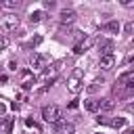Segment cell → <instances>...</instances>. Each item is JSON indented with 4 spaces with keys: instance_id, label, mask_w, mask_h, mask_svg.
I'll use <instances>...</instances> for the list:
<instances>
[{
    "instance_id": "obj_29",
    "label": "cell",
    "mask_w": 134,
    "mask_h": 134,
    "mask_svg": "<svg viewBox=\"0 0 134 134\" xmlns=\"http://www.w3.org/2000/svg\"><path fill=\"white\" fill-rule=\"evenodd\" d=\"M8 69H13V71H15V69H17V63H15V61H10V63H8Z\"/></svg>"
},
{
    "instance_id": "obj_23",
    "label": "cell",
    "mask_w": 134,
    "mask_h": 134,
    "mask_svg": "<svg viewBox=\"0 0 134 134\" xmlns=\"http://www.w3.org/2000/svg\"><path fill=\"white\" fill-rule=\"evenodd\" d=\"M6 46H8V38H6V36H2V40H0V48L4 50Z\"/></svg>"
},
{
    "instance_id": "obj_7",
    "label": "cell",
    "mask_w": 134,
    "mask_h": 134,
    "mask_svg": "<svg viewBox=\"0 0 134 134\" xmlns=\"http://www.w3.org/2000/svg\"><path fill=\"white\" fill-rule=\"evenodd\" d=\"M96 121L111 126V128H124L126 126V117H96Z\"/></svg>"
},
{
    "instance_id": "obj_1",
    "label": "cell",
    "mask_w": 134,
    "mask_h": 134,
    "mask_svg": "<svg viewBox=\"0 0 134 134\" xmlns=\"http://www.w3.org/2000/svg\"><path fill=\"white\" fill-rule=\"evenodd\" d=\"M82 88H84V69L75 67L71 71V75L67 77V90L71 94H77V92H82Z\"/></svg>"
},
{
    "instance_id": "obj_21",
    "label": "cell",
    "mask_w": 134,
    "mask_h": 134,
    "mask_svg": "<svg viewBox=\"0 0 134 134\" xmlns=\"http://www.w3.org/2000/svg\"><path fill=\"white\" fill-rule=\"evenodd\" d=\"M40 42H42V36H36V38H31V40H29V44H27V48H34V46H38Z\"/></svg>"
},
{
    "instance_id": "obj_22",
    "label": "cell",
    "mask_w": 134,
    "mask_h": 134,
    "mask_svg": "<svg viewBox=\"0 0 134 134\" xmlns=\"http://www.w3.org/2000/svg\"><path fill=\"white\" fill-rule=\"evenodd\" d=\"M100 84H103V80H94V82H92V86H90L88 90H90V92H94V90H98V86H100Z\"/></svg>"
},
{
    "instance_id": "obj_27",
    "label": "cell",
    "mask_w": 134,
    "mask_h": 134,
    "mask_svg": "<svg viewBox=\"0 0 134 134\" xmlns=\"http://www.w3.org/2000/svg\"><path fill=\"white\" fill-rule=\"evenodd\" d=\"M4 113H6V105H4V103H0V115H4Z\"/></svg>"
},
{
    "instance_id": "obj_30",
    "label": "cell",
    "mask_w": 134,
    "mask_h": 134,
    "mask_svg": "<svg viewBox=\"0 0 134 134\" xmlns=\"http://www.w3.org/2000/svg\"><path fill=\"white\" fill-rule=\"evenodd\" d=\"M0 82H4V84H6V82H8V75H6V73H2V75H0Z\"/></svg>"
},
{
    "instance_id": "obj_11",
    "label": "cell",
    "mask_w": 134,
    "mask_h": 134,
    "mask_svg": "<svg viewBox=\"0 0 134 134\" xmlns=\"http://www.w3.org/2000/svg\"><path fill=\"white\" fill-rule=\"evenodd\" d=\"M98 67H100V69H105V71H111V69L115 67V57H113V54L100 57V59H98Z\"/></svg>"
},
{
    "instance_id": "obj_3",
    "label": "cell",
    "mask_w": 134,
    "mask_h": 134,
    "mask_svg": "<svg viewBox=\"0 0 134 134\" xmlns=\"http://www.w3.org/2000/svg\"><path fill=\"white\" fill-rule=\"evenodd\" d=\"M17 27H19V17H17L15 13H6V15L0 19V29H2L4 34L15 31Z\"/></svg>"
},
{
    "instance_id": "obj_31",
    "label": "cell",
    "mask_w": 134,
    "mask_h": 134,
    "mask_svg": "<svg viewBox=\"0 0 134 134\" xmlns=\"http://www.w3.org/2000/svg\"><path fill=\"white\" fill-rule=\"evenodd\" d=\"M124 134H134V128H128V130H126Z\"/></svg>"
},
{
    "instance_id": "obj_5",
    "label": "cell",
    "mask_w": 134,
    "mask_h": 134,
    "mask_svg": "<svg viewBox=\"0 0 134 134\" xmlns=\"http://www.w3.org/2000/svg\"><path fill=\"white\" fill-rule=\"evenodd\" d=\"M36 75H34V71H29V69H23L21 71V88L23 90H31L34 86H36Z\"/></svg>"
},
{
    "instance_id": "obj_28",
    "label": "cell",
    "mask_w": 134,
    "mask_h": 134,
    "mask_svg": "<svg viewBox=\"0 0 134 134\" xmlns=\"http://www.w3.org/2000/svg\"><path fill=\"white\" fill-rule=\"evenodd\" d=\"M126 109H128L130 113H134V103H128V105H126Z\"/></svg>"
},
{
    "instance_id": "obj_10",
    "label": "cell",
    "mask_w": 134,
    "mask_h": 134,
    "mask_svg": "<svg viewBox=\"0 0 134 134\" xmlns=\"http://www.w3.org/2000/svg\"><path fill=\"white\" fill-rule=\"evenodd\" d=\"M92 44H94V40H92V38H84V40H80V42L73 46V52H75V54H84L86 50H90V48H92Z\"/></svg>"
},
{
    "instance_id": "obj_15",
    "label": "cell",
    "mask_w": 134,
    "mask_h": 134,
    "mask_svg": "<svg viewBox=\"0 0 134 134\" xmlns=\"http://www.w3.org/2000/svg\"><path fill=\"white\" fill-rule=\"evenodd\" d=\"M103 29H105V31H109V34H117V31L121 29V25H119L117 21H109V23H105V25H103Z\"/></svg>"
},
{
    "instance_id": "obj_16",
    "label": "cell",
    "mask_w": 134,
    "mask_h": 134,
    "mask_svg": "<svg viewBox=\"0 0 134 134\" xmlns=\"http://www.w3.org/2000/svg\"><path fill=\"white\" fill-rule=\"evenodd\" d=\"M113 107H115L113 98H100V111L109 113V111H113Z\"/></svg>"
},
{
    "instance_id": "obj_18",
    "label": "cell",
    "mask_w": 134,
    "mask_h": 134,
    "mask_svg": "<svg viewBox=\"0 0 134 134\" xmlns=\"http://www.w3.org/2000/svg\"><path fill=\"white\" fill-rule=\"evenodd\" d=\"M10 128H13V117H4V124H2L4 134H10Z\"/></svg>"
},
{
    "instance_id": "obj_20",
    "label": "cell",
    "mask_w": 134,
    "mask_h": 134,
    "mask_svg": "<svg viewBox=\"0 0 134 134\" xmlns=\"http://www.w3.org/2000/svg\"><path fill=\"white\" fill-rule=\"evenodd\" d=\"M124 31H126L128 36H134V21H128V23L124 25Z\"/></svg>"
},
{
    "instance_id": "obj_14",
    "label": "cell",
    "mask_w": 134,
    "mask_h": 134,
    "mask_svg": "<svg viewBox=\"0 0 134 134\" xmlns=\"http://www.w3.org/2000/svg\"><path fill=\"white\" fill-rule=\"evenodd\" d=\"M44 17H46L44 10H31V13H29V23H40Z\"/></svg>"
},
{
    "instance_id": "obj_9",
    "label": "cell",
    "mask_w": 134,
    "mask_h": 134,
    "mask_svg": "<svg viewBox=\"0 0 134 134\" xmlns=\"http://www.w3.org/2000/svg\"><path fill=\"white\" fill-rule=\"evenodd\" d=\"M75 17H77V15H75L73 8H63V10L59 13V21H61L63 25H71V23L75 21Z\"/></svg>"
},
{
    "instance_id": "obj_12",
    "label": "cell",
    "mask_w": 134,
    "mask_h": 134,
    "mask_svg": "<svg viewBox=\"0 0 134 134\" xmlns=\"http://www.w3.org/2000/svg\"><path fill=\"white\" fill-rule=\"evenodd\" d=\"M113 42L111 40H98V52L100 57H107V54H113Z\"/></svg>"
},
{
    "instance_id": "obj_2",
    "label": "cell",
    "mask_w": 134,
    "mask_h": 134,
    "mask_svg": "<svg viewBox=\"0 0 134 134\" xmlns=\"http://www.w3.org/2000/svg\"><path fill=\"white\" fill-rule=\"evenodd\" d=\"M61 107L59 105H46L44 109H42V117H44V121H48V124H57V121H61Z\"/></svg>"
},
{
    "instance_id": "obj_25",
    "label": "cell",
    "mask_w": 134,
    "mask_h": 134,
    "mask_svg": "<svg viewBox=\"0 0 134 134\" xmlns=\"http://www.w3.org/2000/svg\"><path fill=\"white\" fill-rule=\"evenodd\" d=\"M44 6H46V8H52V6H54V0H46Z\"/></svg>"
},
{
    "instance_id": "obj_24",
    "label": "cell",
    "mask_w": 134,
    "mask_h": 134,
    "mask_svg": "<svg viewBox=\"0 0 134 134\" xmlns=\"http://www.w3.org/2000/svg\"><path fill=\"white\" fill-rule=\"evenodd\" d=\"M121 6H128L130 8V6H134V0H121Z\"/></svg>"
},
{
    "instance_id": "obj_19",
    "label": "cell",
    "mask_w": 134,
    "mask_h": 134,
    "mask_svg": "<svg viewBox=\"0 0 134 134\" xmlns=\"http://www.w3.org/2000/svg\"><path fill=\"white\" fill-rule=\"evenodd\" d=\"M25 128H34L36 132H40V126H38V124H36L31 117H25Z\"/></svg>"
},
{
    "instance_id": "obj_4",
    "label": "cell",
    "mask_w": 134,
    "mask_h": 134,
    "mask_svg": "<svg viewBox=\"0 0 134 134\" xmlns=\"http://www.w3.org/2000/svg\"><path fill=\"white\" fill-rule=\"evenodd\" d=\"M63 65H65V61H59V63H54V65L46 67V69H44V73H42V82H44V84H52V82L59 77V71L63 69Z\"/></svg>"
},
{
    "instance_id": "obj_6",
    "label": "cell",
    "mask_w": 134,
    "mask_h": 134,
    "mask_svg": "<svg viewBox=\"0 0 134 134\" xmlns=\"http://www.w3.org/2000/svg\"><path fill=\"white\" fill-rule=\"evenodd\" d=\"M29 65L36 67V69H46V65H48V57H46V54H40V52H34V54L29 57Z\"/></svg>"
},
{
    "instance_id": "obj_17",
    "label": "cell",
    "mask_w": 134,
    "mask_h": 134,
    "mask_svg": "<svg viewBox=\"0 0 134 134\" xmlns=\"http://www.w3.org/2000/svg\"><path fill=\"white\" fill-rule=\"evenodd\" d=\"M19 0H4L2 2V8H19Z\"/></svg>"
},
{
    "instance_id": "obj_26",
    "label": "cell",
    "mask_w": 134,
    "mask_h": 134,
    "mask_svg": "<svg viewBox=\"0 0 134 134\" xmlns=\"http://www.w3.org/2000/svg\"><path fill=\"white\" fill-rule=\"evenodd\" d=\"M77 105H80L77 100H71V103H69V109H77Z\"/></svg>"
},
{
    "instance_id": "obj_8",
    "label": "cell",
    "mask_w": 134,
    "mask_h": 134,
    "mask_svg": "<svg viewBox=\"0 0 134 134\" xmlns=\"http://www.w3.org/2000/svg\"><path fill=\"white\" fill-rule=\"evenodd\" d=\"M54 134H75V126L65 121V119H61V121L54 124Z\"/></svg>"
},
{
    "instance_id": "obj_13",
    "label": "cell",
    "mask_w": 134,
    "mask_h": 134,
    "mask_svg": "<svg viewBox=\"0 0 134 134\" xmlns=\"http://www.w3.org/2000/svg\"><path fill=\"white\" fill-rule=\"evenodd\" d=\"M84 109L90 111V113H96V111H100V100H96V98H88V100H84Z\"/></svg>"
}]
</instances>
